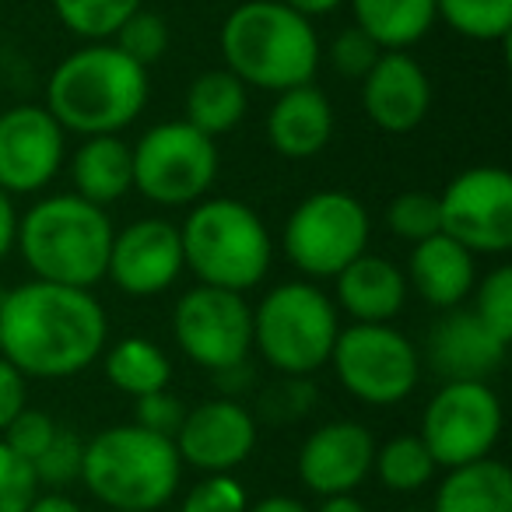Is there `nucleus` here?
Masks as SVG:
<instances>
[{"instance_id": "nucleus-1", "label": "nucleus", "mask_w": 512, "mask_h": 512, "mask_svg": "<svg viewBox=\"0 0 512 512\" xmlns=\"http://www.w3.org/2000/svg\"><path fill=\"white\" fill-rule=\"evenodd\" d=\"M109 316L85 288L25 281L0 302V358L25 379L81 376L106 351Z\"/></svg>"}, {"instance_id": "nucleus-2", "label": "nucleus", "mask_w": 512, "mask_h": 512, "mask_svg": "<svg viewBox=\"0 0 512 512\" xmlns=\"http://www.w3.org/2000/svg\"><path fill=\"white\" fill-rule=\"evenodd\" d=\"M151 95L148 71L127 57L113 39L85 43L67 53L46 81V102L64 134H123L144 113Z\"/></svg>"}, {"instance_id": "nucleus-3", "label": "nucleus", "mask_w": 512, "mask_h": 512, "mask_svg": "<svg viewBox=\"0 0 512 512\" xmlns=\"http://www.w3.org/2000/svg\"><path fill=\"white\" fill-rule=\"evenodd\" d=\"M218 50L225 71H232L242 85L274 95L309 85L323 60L313 18L281 0H246L228 11L218 32Z\"/></svg>"}, {"instance_id": "nucleus-4", "label": "nucleus", "mask_w": 512, "mask_h": 512, "mask_svg": "<svg viewBox=\"0 0 512 512\" xmlns=\"http://www.w3.org/2000/svg\"><path fill=\"white\" fill-rule=\"evenodd\" d=\"M113 232L106 207L88 204L78 193H57L36 200L18 218L15 249L36 281L92 292L106 281Z\"/></svg>"}, {"instance_id": "nucleus-5", "label": "nucleus", "mask_w": 512, "mask_h": 512, "mask_svg": "<svg viewBox=\"0 0 512 512\" xmlns=\"http://www.w3.org/2000/svg\"><path fill=\"white\" fill-rule=\"evenodd\" d=\"M183 481L176 442L141 425H113L85 442L81 484L116 512H162Z\"/></svg>"}, {"instance_id": "nucleus-6", "label": "nucleus", "mask_w": 512, "mask_h": 512, "mask_svg": "<svg viewBox=\"0 0 512 512\" xmlns=\"http://www.w3.org/2000/svg\"><path fill=\"white\" fill-rule=\"evenodd\" d=\"M183 264L200 285L225 292H253L271 274V228L246 200L204 197L179 225Z\"/></svg>"}, {"instance_id": "nucleus-7", "label": "nucleus", "mask_w": 512, "mask_h": 512, "mask_svg": "<svg viewBox=\"0 0 512 512\" xmlns=\"http://www.w3.org/2000/svg\"><path fill=\"white\" fill-rule=\"evenodd\" d=\"M341 334L334 299L313 281L274 285L253 309V351L281 376L309 379L330 362Z\"/></svg>"}, {"instance_id": "nucleus-8", "label": "nucleus", "mask_w": 512, "mask_h": 512, "mask_svg": "<svg viewBox=\"0 0 512 512\" xmlns=\"http://www.w3.org/2000/svg\"><path fill=\"white\" fill-rule=\"evenodd\" d=\"M369 235V211L355 193L316 190L288 214L281 246L295 271L313 281H334L351 260L369 253Z\"/></svg>"}, {"instance_id": "nucleus-9", "label": "nucleus", "mask_w": 512, "mask_h": 512, "mask_svg": "<svg viewBox=\"0 0 512 512\" xmlns=\"http://www.w3.org/2000/svg\"><path fill=\"white\" fill-rule=\"evenodd\" d=\"M337 383L369 407H393L421 383V351L393 323H351L341 327L330 351Z\"/></svg>"}, {"instance_id": "nucleus-10", "label": "nucleus", "mask_w": 512, "mask_h": 512, "mask_svg": "<svg viewBox=\"0 0 512 512\" xmlns=\"http://www.w3.org/2000/svg\"><path fill=\"white\" fill-rule=\"evenodd\" d=\"M134 155V190L158 207H193L211 193L221 169L214 137L200 134L186 120L155 123L141 141L130 144Z\"/></svg>"}, {"instance_id": "nucleus-11", "label": "nucleus", "mask_w": 512, "mask_h": 512, "mask_svg": "<svg viewBox=\"0 0 512 512\" xmlns=\"http://www.w3.org/2000/svg\"><path fill=\"white\" fill-rule=\"evenodd\" d=\"M502 421V400L484 379H453L442 383L425 404L418 439L432 453L435 467L449 470L491 456Z\"/></svg>"}, {"instance_id": "nucleus-12", "label": "nucleus", "mask_w": 512, "mask_h": 512, "mask_svg": "<svg viewBox=\"0 0 512 512\" xmlns=\"http://www.w3.org/2000/svg\"><path fill=\"white\" fill-rule=\"evenodd\" d=\"M172 337L200 369H232L253 355V306L239 292L197 285L176 299Z\"/></svg>"}, {"instance_id": "nucleus-13", "label": "nucleus", "mask_w": 512, "mask_h": 512, "mask_svg": "<svg viewBox=\"0 0 512 512\" xmlns=\"http://www.w3.org/2000/svg\"><path fill=\"white\" fill-rule=\"evenodd\" d=\"M442 235L474 256L512 249V176L502 165H474L439 193Z\"/></svg>"}, {"instance_id": "nucleus-14", "label": "nucleus", "mask_w": 512, "mask_h": 512, "mask_svg": "<svg viewBox=\"0 0 512 512\" xmlns=\"http://www.w3.org/2000/svg\"><path fill=\"white\" fill-rule=\"evenodd\" d=\"M64 127L46 106L22 102L0 113V190L29 197L57 179L64 169Z\"/></svg>"}, {"instance_id": "nucleus-15", "label": "nucleus", "mask_w": 512, "mask_h": 512, "mask_svg": "<svg viewBox=\"0 0 512 512\" xmlns=\"http://www.w3.org/2000/svg\"><path fill=\"white\" fill-rule=\"evenodd\" d=\"M186 271L179 225L169 218H137L113 232L106 278L134 299L165 295Z\"/></svg>"}, {"instance_id": "nucleus-16", "label": "nucleus", "mask_w": 512, "mask_h": 512, "mask_svg": "<svg viewBox=\"0 0 512 512\" xmlns=\"http://www.w3.org/2000/svg\"><path fill=\"white\" fill-rule=\"evenodd\" d=\"M256 439H260L256 414L242 400L214 397L186 411L172 442L183 467L200 474H232L253 456Z\"/></svg>"}, {"instance_id": "nucleus-17", "label": "nucleus", "mask_w": 512, "mask_h": 512, "mask_svg": "<svg viewBox=\"0 0 512 512\" xmlns=\"http://www.w3.org/2000/svg\"><path fill=\"white\" fill-rule=\"evenodd\" d=\"M376 439L358 421H327L313 428L299 449V481L320 498L355 495L372 474Z\"/></svg>"}, {"instance_id": "nucleus-18", "label": "nucleus", "mask_w": 512, "mask_h": 512, "mask_svg": "<svg viewBox=\"0 0 512 512\" xmlns=\"http://www.w3.org/2000/svg\"><path fill=\"white\" fill-rule=\"evenodd\" d=\"M362 109L383 134H411L432 109L428 71L407 50H383L362 78Z\"/></svg>"}, {"instance_id": "nucleus-19", "label": "nucleus", "mask_w": 512, "mask_h": 512, "mask_svg": "<svg viewBox=\"0 0 512 512\" xmlns=\"http://www.w3.org/2000/svg\"><path fill=\"white\" fill-rule=\"evenodd\" d=\"M509 355V344H502L474 309H446L428 330V362L446 383L453 379H484L498 369Z\"/></svg>"}, {"instance_id": "nucleus-20", "label": "nucleus", "mask_w": 512, "mask_h": 512, "mask_svg": "<svg viewBox=\"0 0 512 512\" xmlns=\"http://www.w3.org/2000/svg\"><path fill=\"white\" fill-rule=\"evenodd\" d=\"M404 278L407 288H414L428 306L446 313V309H460L470 299L477 285V260L456 239L435 232L414 242Z\"/></svg>"}, {"instance_id": "nucleus-21", "label": "nucleus", "mask_w": 512, "mask_h": 512, "mask_svg": "<svg viewBox=\"0 0 512 512\" xmlns=\"http://www.w3.org/2000/svg\"><path fill=\"white\" fill-rule=\"evenodd\" d=\"M334 137V106L327 92L309 85L278 92L271 113H267V141L281 158L306 162L316 158Z\"/></svg>"}, {"instance_id": "nucleus-22", "label": "nucleus", "mask_w": 512, "mask_h": 512, "mask_svg": "<svg viewBox=\"0 0 512 512\" xmlns=\"http://www.w3.org/2000/svg\"><path fill=\"white\" fill-rule=\"evenodd\" d=\"M407 278L393 260L362 253L334 278V306L355 323H393L407 302Z\"/></svg>"}, {"instance_id": "nucleus-23", "label": "nucleus", "mask_w": 512, "mask_h": 512, "mask_svg": "<svg viewBox=\"0 0 512 512\" xmlns=\"http://www.w3.org/2000/svg\"><path fill=\"white\" fill-rule=\"evenodd\" d=\"M71 183L81 200L113 207L134 190V155L120 134L85 137L71 155Z\"/></svg>"}, {"instance_id": "nucleus-24", "label": "nucleus", "mask_w": 512, "mask_h": 512, "mask_svg": "<svg viewBox=\"0 0 512 512\" xmlns=\"http://www.w3.org/2000/svg\"><path fill=\"white\" fill-rule=\"evenodd\" d=\"M432 512H512V470L495 456L449 467Z\"/></svg>"}, {"instance_id": "nucleus-25", "label": "nucleus", "mask_w": 512, "mask_h": 512, "mask_svg": "<svg viewBox=\"0 0 512 512\" xmlns=\"http://www.w3.org/2000/svg\"><path fill=\"white\" fill-rule=\"evenodd\" d=\"M358 29L379 50H411L432 32L435 0H348Z\"/></svg>"}, {"instance_id": "nucleus-26", "label": "nucleus", "mask_w": 512, "mask_h": 512, "mask_svg": "<svg viewBox=\"0 0 512 512\" xmlns=\"http://www.w3.org/2000/svg\"><path fill=\"white\" fill-rule=\"evenodd\" d=\"M249 88L225 67L204 71L186 88V123L207 137H221L246 120Z\"/></svg>"}, {"instance_id": "nucleus-27", "label": "nucleus", "mask_w": 512, "mask_h": 512, "mask_svg": "<svg viewBox=\"0 0 512 512\" xmlns=\"http://www.w3.org/2000/svg\"><path fill=\"white\" fill-rule=\"evenodd\" d=\"M109 386H116L127 397H148V393L169 390L172 383V362L155 341L148 337H123L106 351L102 362Z\"/></svg>"}, {"instance_id": "nucleus-28", "label": "nucleus", "mask_w": 512, "mask_h": 512, "mask_svg": "<svg viewBox=\"0 0 512 512\" xmlns=\"http://www.w3.org/2000/svg\"><path fill=\"white\" fill-rule=\"evenodd\" d=\"M379 484L386 491L397 495H414V491L428 488V481L435 477V460L425 449V442L418 435H393L383 446H376V460H372Z\"/></svg>"}, {"instance_id": "nucleus-29", "label": "nucleus", "mask_w": 512, "mask_h": 512, "mask_svg": "<svg viewBox=\"0 0 512 512\" xmlns=\"http://www.w3.org/2000/svg\"><path fill=\"white\" fill-rule=\"evenodd\" d=\"M435 18L474 43H505L512 32V0H435Z\"/></svg>"}, {"instance_id": "nucleus-30", "label": "nucleus", "mask_w": 512, "mask_h": 512, "mask_svg": "<svg viewBox=\"0 0 512 512\" xmlns=\"http://www.w3.org/2000/svg\"><path fill=\"white\" fill-rule=\"evenodd\" d=\"M53 15L60 18L67 32H74L85 43H102L113 39L116 29L144 8V0H50Z\"/></svg>"}, {"instance_id": "nucleus-31", "label": "nucleus", "mask_w": 512, "mask_h": 512, "mask_svg": "<svg viewBox=\"0 0 512 512\" xmlns=\"http://www.w3.org/2000/svg\"><path fill=\"white\" fill-rule=\"evenodd\" d=\"M386 228L404 242H421L428 235L442 232V214H439V193L428 190H404L390 200L386 207Z\"/></svg>"}, {"instance_id": "nucleus-32", "label": "nucleus", "mask_w": 512, "mask_h": 512, "mask_svg": "<svg viewBox=\"0 0 512 512\" xmlns=\"http://www.w3.org/2000/svg\"><path fill=\"white\" fill-rule=\"evenodd\" d=\"M81 463H85V439L71 428H57L50 446L32 463L39 488L46 491H67L81 481Z\"/></svg>"}, {"instance_id": "nucleus-33", "label": "nucleus", "mask_w": 512, "mask_h": 512, "mask_svg": "<svg viewBox=\"0 0 512 512\" xmlns=\"http://www.w3.org/2000/svg\"><path fill=\"white\" fill-rule=\"evenodd\" d=\"M113 43L120 46L134 64H141L144 71H148V67H155L158 60L169 53V22H165L162 15H155V11L137 8L134 15L116 29Z\"/></svg>"}, {"instance_id": "nucleus-34", "label": "nucleus", "mask_w": 512, "mask_h": 512, "mask_svg": "<svg viewBox=\"0 0 512 512\" xmlns=\"http://www.w3.org/2000/svg\"><path fill=\"white\" fill-rule=\"evenodd\" d=\"M474 316L498 337L512 344V267L498 264L474 285Z\"/></svg>"}, {"instance_id": "nucleus-35", "label": "nucleus", "mask_w": 512, "mask_h": 512, "mask_svg": "<svg viewBox=\"0 0 512 512\" xmlns=\"http://www.w3.org/2000/svg\"><path fill=\"white\" fill-rule=\"evenodd\" d=\"M249 495L232 474H200V481L183 495L179 512H246Z\"/></svg>"}, {"instance_id": "nucleus-36", "label": "nucleus", "mask_w": 512, "mask_h": 512, "mask_svg": "<svg viewBox=\"0 0 512 512\" xmlns=\"http://www.w3.org/2000/svg\"><path fill=\"white\" fill-rule=\"evenodd\" d=\"M39 495L36 470L0 439V512H25Z\"/></svg>"}, {"instance_id": "nucleus-37", "label": "nucleus", "mask_w": 512, "mask_h": 512, "mask_svg": "<svg viewBox=\"0 0 512 512\" xmlns=\"http://www.w3.org/2000/svg\"><path fill=\"white\" fill-rule=\"evenodd\" d=\"M379 46L372 43L369 36H365L358 25H348V29H341L334 36V43H330L327 50V64L334 74H341V78H355L362 81L365 74L372 71V64L379 60Z\"/></svg>"}, {"instance_id": "nucleus-38", "label": "nucleus", "mask_w": 512, "mask_h": 512, "mask_svg": "<svg viewBox=\"0 0 512 512\" xmlns=\"http://www.w3.org/2000/svg\"><path fill=\"white\" fill-rule=\"evenodd\" d=\"M57 428L60 425L46 411H36V407H22V411L15 414V421L4 428V435H0V439L8 442V446L15 449L22 460L36 463L39 453H43V449L53 442Z\"/></svg>"}, {"instance_id": "nucleus-39", "label": "nucleus", "mask_w": 512, "mask_h": 512, "mask_svg": "<svg viewBox=\"0 0 512 512\" xmlns=\"http://www.w3.org/2000/svg\"><path fill=\"white\" fill-rule=\"evenodd\" d=\"M186 418V407L179 397H172L169 390L148 393V397L134 400V425L148 428L155 435H165V439H176L179 425Z\"/></svg>"}, {"instance_id": "nucleus-40", "label": "nucleus", "mask_w": 512, "mask_h": 512, "mask_svg": "<svg viewBox=\"0 0 512 512\" xmlns=\"http://www.w3.org/2000/svg\"><path fill=\"white\" fill-rule=\"evenodd\" d=\"M25 397H29V379L8 358H0V435H4V428L15 421V414L22 407H29Z\"/></svg>"}, {"instance_id": "nucleus-41", "label": "nucleus", "mask_w": 512, "mask_h": 512, "mask_svg": "<svg viewBox=\"0 0 512 512\" xmlns=\"http://www.w3.org/2000/svg\"><path fill=\"white\" fill-rule=\"evenodd\" d=\"M214 383H218L221 397L239 400L242 393H246L249 386H253V365H249V362H239V365H232V369L214 372Z\"/></svg>"}, {"instance_id": "nucleus-42", "label": "nucleus", "mask_w": 512, "mask_h": 512, "mask_svg": "<svg viewBox=\"0 0 512 512\" xmlns=\"http://www.w3.org/2000/svg\"><path fill=\"white\" fill-rule=\"evenodd\" d=\"M18 207H15V197L11 193L0 190V260L15 249V239H18Z\"/></svg>"}, {"instance_id": "nucleus-43", "label": "nucleus", "mask_w": 512, "mask_h": 512, "mask_svg": "<svg viewBox=\"0 0 512 512\" xmlns=\"http://www.w3.org/2000/svg\"><path fill=\"white\" fill-rule=\"evenodd\" d=\"M25 512H85L67 491H39Z\"/></svg>"}, {"instance_id": "nucleus-44", "label": "nucleus", "mask_w": 512, "mask_h": 512, "mask_svg": "<svg viewBox=\"0 0 512 512\" xmlns=\"http://www.w3.org/2000/svg\"><path fill=\"white\" fill-rule=\"evenodd\" d=\"M246 512H313V509L292 495H267L260 502H249Z\"/></svg>"}, {"instance_id": "nucleus-45", "label": "nucleus", "mask_w": 512, "mask_h": 512, "mask_svg": "<svg viewBox=\"0 0 512 512\" xmlns=\"http://www.w3.org/2000/svg\"><path fill=\"white\" fill-rule=\"evenodd\" d=\"M281 4H288V8H295L299 15H306V18H320V15L337 11L344 0H281Z\"/></svg>"}, {"instance_id": "nucleus-46", "label": "nucleus", "mask_w": 512, "mask_h": 512, "mask_svg": "<svg viewBox=\"0 0 512 512\" xmlns=\"http://www.w3.org/2000/svg\"><path fill=\"white\" fill-rule=\"evenodd\" d=\"M316 512H369V509H365L355 495H330V498H323Z\"/></svg>"}, {"instance_id": "nucleus-47", "label": "nucleus", "mask_w": 512, "mask_h": 512, "mask_svg": "<svg viewBox=\"0 0 512 512\" xmlns=\"http://www.w3.org/2000/svg\"><path fill=\"white\" fill-rule=\"evenodd\" d=\"M404 512H432V509H404Z\"/></svg>"}, {"instance_id": "nucleus-48", "label": "nucleus", "mask_w": 512, "mask_h": 512, "mask_svg": "<svg viewBox=\"0 0 512 512\" xmlns=\"http://www.w3.org/2000/svg\"><path fill=\"white\" fill-rule=\"evenodd\" d=\"M4 292H8V288H4V285H0V302H4Z\"/></svg>"}]
</instances>
